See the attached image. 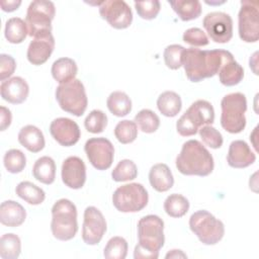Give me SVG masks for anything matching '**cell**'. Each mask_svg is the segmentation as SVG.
Returning a JSON list of instances; mask_svg holds the SVG:
<instances>
[{
  "label": "cell",
  "mask_w": 259,
  "mask_h": 259,
  "mask_svg": "<svg viewBox=\"0 0 259 259\" xmlns=\"http://www.w3.org/2000/svg\"><path fill=\"white\" fill-rule=\"evenodd\" d=\"M232 58V53L226 50L202 51L189 48L182 53V66L188 80L196 83L217 75L222 66Z\"/></svg>",
  "instance_id": "6da1fadb"
},
{
  "label": "cell",
  "mask_w": 259,
  "mask_h": 259,
  "mask_svg": "<svg viewBox=\"0 0 259 259\" xmlns=\"http://www.w3.org/2000/svg\"><path fill=\"white\" fill-rule=\"evenodd\" d=\"M139 243L135 247V259H157L164 246V222L156 214L143 217L138 223Z\"/></svg>",
  "instance_id": "7a4b0ae2"
},
{
  "label": "cell",
  "mask_w": 259,
  "mask_h": 259,
  "mask_svg": "<svg viewBox=\"0 0 259 259\" xmlns=\"http://www.w3.org/2000/svg\"><path fill=\"white\" fill-rule=\"evenodd\" d=\"M177 170L187 176H207L214 167L208 150L197 140L186 141L176 157Z\"/></svg>",
  "instance_id": "3957f363"
},
{
  "label": "cell",
  "mask_w": 259,
  "mask_h": 259,
  "mask_svg": "<svg viewBox=\"0 0 259 259\" xmlns=\"http://www.w3.org/2000/svg\"><path fill=\"white\" fill-rule=\"evenodd\" d=\"M51 231L60 241L73 239L78 232L76 205L67 198L57 200L52 207Z\"/></svg>",
  "instance_id": "277c9868"
},
{
  "label": "cell",
  "mask_w": 259,
  "mask_h": 259,
  "mask_svg": "<svg viewBox=\"0 0 259 259\" xmlns=\"http://www.w3.org/2000/svg\"><path fill=\"white\" fill-rule=\"evenodd\" d=\"M214 121V109L210 102L198 99L179 117L176 122L177 133L182 137L194 136L198 130Z\"/></svg>",
  "instance_id": "5b68a950"
},
{
  "label": "cell",
  "mask_w": 259,
  "mask_h": 259,
  "mask_svg": "<svg viewBox=\"0 0 259 259\" xmlns=\"http://www.w3.org/2000/svg\"><path fill=\"white\" fill-rule=\"evenodd\" d=\"M221 125L230 134H239L246 126V96L241 92L227 94L221 101Z\"/></svg>",
  "instance_id": "8992f818"
},
{
  "label": "cell",
  "mask_w": 259,
  "mask_h": 259,
  "mask_svg": "<svg viewBox=\"0 0 259 259\" xmlns=\"http://www.w3.org/2000/svg\"><path fill=\"white\" fill-rule=\"evenodd\" d=\"M55 13L56 8L52 1H32L27 8L25 16L28 35L35 38L52 34V21Z\"/></svg>",
  "instance_id": "52a82bcc"
},
{
  "label": "cell",
  "mask_w": 259,
  "mask_h": 259,
  "mask_svg": "<svg viewBox=\"0 0 259 259\" xmlns=\"http://www.w3.org/2000/svg\"><path fill=\"white\" fill-rule=\"evenodd\" d=\"M189 228L204 245H214L225 235L224 223L205 209L197 210L191 214Z\"/></svg>",
  "instance_id": "ba28073f"
},
{
  "label": "cell",
  "mask_w": 259,
  "mask_h": 259,
  "mask_svg": "<svg viewBox=\"0 0 259 259\" xmlns=\"http://www.w3.org/2000/svg\"><path fill=\"white\" fill-rule=\"evenodd\" d=\"M60 107L75 116H81L85 112L88 99L83 83L79 79H73L67 83L59 84L55 92Z\"/></svg>",
  "instance_id": "9c48e42d"
},
{
  "label": "cell",
  "mask_w": 259,
  "mask_h": 259,
  "mask_svg": "<svg viewBox=\"0 0 259 259\" xmlns=\"http://www.w3.org/2000/svg\"><path fill=\"white\" fill-rule=\"evenodd\" d=\"M149 195L141 183H128L119 186L112 194V203L120 212H138L146 207Z\"/></svg>",
  "instance_id": "30bf717a"
},
{
  "label": "cell",
  "mask_w": 259,
  "mask_h": 259,
  "mask_svg": "<svg viewBox=\"0 0 259 259\" xmlns=\"http://www.w3.org/2000/svg\"><path fill=\"white\" fill-rule=\"evenodd\" d=\"M240 38L245 42H256L259 39V10L257 1L242 0L238 14Z\"/></svg>",
  "instance_id": "8fae6325"
},
{
  "label": "cell",
  "mask_w": 259,
  "mask_h": 259,
  "mask_svg": "<svg viewBox=\"0 0 259 259\" xmlns=\"http://www.w3.org/2000/svg\"><path fill=\"white\" fill-rule=\"evenodd\" d=\"M86 156L91 165L97 170L110 168L114 158V148L105 138H91L84 146Z\"/></svg>",
  "instance_id": "7c38bea8"
},
{
  "label": "cell",
  "mask_w": 259,
  "mask_h": 259,
  "mask_svg": "<svg viewBox=\"0 0 259 259\" xmlns=\"http://www.w3.org/2000/svg\"><path fill=\"white\" fill-rule=\"evenodd\" d=\"M100 16L115 29L127 28L133 21V12L125 1L107 0L99 4Z\"/></svg>",
  "instance_id": "4fadbf2b"
},
{
  "label": "cell",
  "mask_w": 259,
  "mask_h": 259,
  "mask_svg": "<svg viewBox=\"0 0 259 259\" xmlns=\"http://www.w3.org/2000/svg\"><path fill=\"white\" fill-rule=\"evenodd\" d=\"M202 25L214 42L226 44L233 36V19L225 12L214 11L207 13L202 20Z\"/></svg>",
  "instance_id": "5bb4252c"
},
{
  "label": "cell",
  "mask_w": 259,
  "mask_h": 259,
  "mask_svg": "<svg viewBox=\"0 0 259 259\" xmlns=\"http://www.w3.org/2000/svg\"><path fill=\"white\" fill-rule=\"evenodd\" d=\"M106 232V222L102 212L95 206H87L84 210L82 240L87 245L100 243Z\"/></svg>",
  "instance_id": "9a60e30c"
},
{
  "label": "cell",
  "mask_w": 259,
  "mask_h": 259,
  "mask_svg": "<svg viewBox=\"0 0 259 259\" xmlns=\"http://www.w3.org/2000/svg\"><path fill=\"white\" fill-rule=\"evenodd\" d=\"M50 133L54 140L64 147L74 146L81 137L77 122L68 117L55 118L50 124Z\"/></svg>",
  "instance_id": "2e32d148"
},
{
  "label": "cell",
  "mask_w": 259,
  "mask_h": 259,
  "mask_svg": "<svg viewBox=\"0 0 259 259\" xmlns=\"http://www.w3.org/2000/svg\"><path fill=\"white\" fill-rule=\"evenodd\" d=\"M63 183L72 189H80L86 181V166L77 156H70L64 160L61 171Z\"/></svg>",
  "instance_id": "e0dca14e"
},
{
  "label": "cell",
  "mask_w": 259,
  "mask_h": 259,
  "mask_svg": "<svg viewBox=\"0 0 259 259\" xmlns=\"http://www.w3.org/2000/svg\"><path fill=\"white\" fill-rule=\"evenodd\" d=\"M255 160V153L252 152L251 148L245 141L236 140L230 144L227 155V162L230 167L236 169L246 168L252 165Z\"/></svg>",
  "instance_id": "ac0fdd59"
},
{
  "label": "cell",
  "mask_w": 259,
  "mask_h": 259,
  "mask_svg": "<svg viewBox=\"0 0 259 259\" xmlns=\"http://www.w3.org/2000/svg\"><path fill=\"white\" fill-rule=\"evenodd\" d=\"M29 87L27 82L21 77H12L3 81L0 85L1 97L12 104L24 102L28 96Z\"/></svg>",
  "instance_id": "d6986e66"
},
{
  "label": "cell",
  "mask_w": 259,
  "mask_h": 259,
  "mask_svg": "<svg viewBox=\"0 0 259 259\" xmlns=\"http://www.w3.org/2000/svg\"><path fill=\"white\" fill-rule=\"evenodd\" d=\"M55 49V38L53 34L44 37H35L29 42L26 57L30 64L39 66L45 64L51 57Z\"/></svg>",
  "instance_id": "ffe728a7"
},
{
  "label": "cell",
  "mask_w": 259,
  "mask_h": 259,
  "mask_svg": "<svg viewBox=\"0 0 259 259\" xmlns=\"http://www.w3.org/2000/svg\"><path fill=\"white\" fill-rule=\"evenodd\" d=\"M26 218L24 207L14 200H5L0 205V223L14 228L21 226Z\"/></svg>",
  "instance_id": "44dd1931"
},
{
  "label": "cell",
  "mask_w": 259,
  "mask_h": 259,
  "mask_svg": "<svg viewBox=\"0 0 259 259\" xmlns=\"http://www.w3.org/2000/svg\"><path fill=\"white\" fill-rule=\"evenodd\" d=\"M17 139L19 144L31 153L40 152L46 145L42 132L32 124H27L21 127Z\"/></svg>",
  "instance_id": "7402d4cb"
},
{
  "label": "cell",
  "mask_w": 259,
  "mask_h": 259,
  "mask_svg": "<svg viewBox=\"0 0 259 259\" xmlns=\"http://www.w3.org/2000/svg\"><path fill=\"white\" fill-rule=\"evenodd\" d=\"M149 181L151 186L158 192H166L174 184L172 172L164 163H158L152 166L149 172Z\"/></svg>",
  "instance_id": "603a6c76"
},
{
  "label": "cell",
  "mask_w": 259,
  "mask_h": 259,
  "mask_svg": "<svg viewBox=\"0 0 259 259\" xmlns=\"http://www.w3.org/2000/svg\"><path fill=\"white\" fill-rule=\"evenodd\" d=\"M51 73L59 84H63L75 79L78 73V67L73 59L64 57L53 63Z\"/></svg>",
  "instance_id": "cb8c5ba5"
},
{
  "label": "cell",
  "mask_w": 259,
  "mask_h": 259,
  "mask_svg": "<svg viewBox=\"0 0 259 259\" xmlns=\"http://www.w3.org/2000/svg\"><path fill=\"white\" fill-rule=\"evenodd\" d=\"M33 177L47 185L52 184L56 179V164L53 158L42 156L38 158L32 167Z\"/></svg>",
  "instance_id": "d4e9b609"
},
{
  "label": "cell",
  "mask_w": 259,
  "mask_h": 259,
  "mask_svg": "<svg viewBox=\"0 0 259 259\" xmlns=\"http://www.w3.org/2000/svg\"><path fill=\"white\" fill-rule=\"evenodd\" d=\"M220 82L225 86L238 85L244 78L243 67L234 58L228 60L219 71Z\"/></svg>",
  "instance_id": "484cf974"
},
{
  "label": "cell",
  "mask_w": 259,
  "mask_h": 259,
  "mask_svg": "<svg viewBox=\"0 0 259 259\" xmlns=\"http://www.w3.org/2000/svg\"><path fill=\"white\" fill-rule=\"evenodd\" d=\"M157 107L163 115L167 117H174L180 112L182 101L176 92L165 91L159 95L157 99Z\"/></svg>",
  "instance_id": "4316f807"
},
{
  "label": "cell",
  "mask_w": 259,
  "mask_h": 259,
  "mask_svg": "<svg viewBox=\"0 0 259 259\" xmlns=\"http://www.w3.org/2000/svg\"><path fill=\"white\" fill-rule=\"evenodd\" d=\"M168 3L182 21L196 19L201 14V4L197 0H169Z\"/></svg>",
  "instance_id": "83f0119b"
},
{
  "label": "cell",
  "mask_w": 259,
  "mask_h": 259,
  "mask_svg": "<svg viewBox=\"0 0 259 259\" xmlns=\"http://www.w3.org/2000/svg\"><path fill=\"white\" fill-rule=\"evenodd\" d=\"M108 110L115 116L122 117L132 110V100L128 95L122 91H113L106 100Z\"/></svg>",
  "instance_id": "f1b7e54d"
},
{
  "label": "cell",
  "mask_w": 259,
  "mask_h": 259,
  "mask_svg": "<svg viewBox=\"0 0 259 259\" xmlns=\"http://www.w3.org/2000/svg\"><path fill=\"white\" fill-rule=\"evenodd\" d=\"M15 192L21 199L32 205L42 203L46 198L45 191L30 181H22L18 183L15 188Z\"/></svg>",
  "instance_id": "f546056e"
},
{
  "label": "cell",
  "mask_w": 259,
  "mask_h": 259,
  "mask_svg": "<svg viewBox=\"0 0 259 259\" xmlns=\"http://www.w3.org/2000/svg\"><path fill=\"white\" fill-rule=\"evenodd\" d=\"M28 34L26 22L19 17L9 18L5 23L4 35L10 44L22 42Z\"/></svg>",
  "instance_id": "4dcf8cb0"
},
{
  "label": "cell",
  "mask_w": 259,
  "mask_h": 259,
  "mask_svg": "<svg viewBox=\"0 0 259 259\" xmlns=\"http://www.w3.org/2000/svg\"><path fill=\"white\" fill-rule=\"evenodd\" d=\"M189 201L178 193H172L164 201V210L171 218H181L187 213Z\"/></svg>",
  "instance_id": "1f68e13d"
},
{
  "label": "cell",
  "mask_w": 259,
  "mask_h": 259,
  "mask_svg": "<svg viewBox=\"0 0 259 259\" xmlns=\"http://www.w3.org/2000/svg\"><path fill=\"white\" fill-rule=\"evenodd\" d=\"M21 252V242L17 235L8 233L0 239V257L2 259H16Z\"/></svg>",
  "instance_id": "d6a6232c"
},
{
  "label": "cell",
  "mask_w": 259,
  "mask_h": 259,
  "mask_svg": "<svg viewBox=\"0 0 259 259\" xmlns=\"http://www.w3.org/2000/svg\"><path fill=\"white\" fill-rule=\"evenodd\" d=\"M136 124L146 134L155 133L160 126L159 116L151 109H142L135 115Z\"/></svg>",
  "instance_id": "836d02e7"
},
{
  "label": "cell",
  "mask_w": 259,
  "mask_h": 259,
  "mask_svg": "<svg viewBox=\"0 0 259 259\" xmlns=\"http://www.w3.org/2000/svg\"><path fill=\"white\" fill-rule=\"evenodd\" d=\"M138 176L137 165L130 159H123L117 163L111 172V177L115 182L134 180Z\"/></svg>",
  "instance_id": "e575fe53"
},
{
  "label": "cell",
  "mask_w": 259,
  "mask_h": 259,
  "mask_svg": "<svg viewBox=\"0 0 259 259\" xmlns=\"http://www.w3.org/2000/svg\"><path fill=\"white\" fill-rule=\"evenodd\" d=\"M114 136L119 143L131 144L138 137V125L133 120H120L114 127Z\"/></svg>",
  "instance_id": "d590c367"
},
{
  "label": "cell",
  "mask_w": 259,
  "mask_h": 259,
  "mask_svg": "<svg viewBox=\"0 0 259 259\" xmlns=\"http://www.w3.org/2000/svg\"><path fill=\"white\" fill-rule=\"evenodd\" d=\"M127 242L119 236L112 237L108 240L104 250L103 256L107 259H124L127 255Z\"/></svg>",
  "instance_id": "8d00e7d4"
},
{
  "label": "cell",
  "mask_w": 259,
  "mask_h": 259,
  "mask_svg": "<svg viewBox=\"0 0 259 259\" xmlns=\"http://www.w3.org/2000/svg\"><path fill=\"white\" fill-rule=\"evenodd\" d=\"M3 164L5 169L12 174L20 173L26 165V158L23 152L18 149L8 150L3 158Z\"/></svg>",
  "instance_id": "74e56055"
},
{
  "label": "cell",
  "mask_w": 259,
  "mask_h": 259,
  "mask_svg": "<svg viewBox=\"0 0 259 259\" xmlns=\"http://www.w3.org/2000/svg\"><path fill=\"white\" fill-rule=\"evenodd\" d=\"M107 125L106 114L99 109H93L86 116L84 120V126L87 132L91 134H100Z\"/></svg>",
  "instance_id": "f35d334b"
},
{
  "label": "cell",
  "mask_w": 259,
  "mask_h": 259,
  "mask_svg": "<svg viewBox=\"0 0 259 259\" xmlns=\"http://www.w3.org/2000/svg\"><path fill=\"white\" fill-rule=\"evenodd\" d=\"M185 48L180 45H169L165 48L163 58L165 65L171 70H177L182 66V53Z\"/></svg>",
  "instance_id": "ab89813d"
},
{
  "label": "cell",
  "mask_w": 259,
  "mask_h": 259,
  "mask_svg": "<svg viewBox=\"0 0 259 259\" xmlns=\"http://www.w3.org/2000/svg\"><path fill=\"white\" fill-rule=\"evenodd\" d=\"M135 8L138 15L146 20H151L157 17L160 12L161 4L158 0H147V1H136Z\"/></svg>",
  "instance_id": "60d3db41"
},
{
  "label": "cell",
  "mask_w": 259,
  "mask_h": 259,
  "mask_svg": "<svg viewBox=\"0 0 259 259\" xmlns=\"http://www.w3.org/2000/svg\"><path fill=\"white\" fill-rule=\"evenodd\" d=\"M199 136L202 142L211 149H219L223 146V136L222 134L210 124L203 125L199 130Z\"/></svg>",
  "instance_id": "b9f144b4"
},
{
  "label": "cell",
  "mask_w": 259,
  "mask_h": 259,
  "mask_svg": "<svg viewBox=\"0 0 259 259\" xmlns=\"http://www.w3.org/2000/svg\"><path fill=\"white\" fill-rule=\"evenodd\" d=\"M183 41L193 47L207 46L209 40L205 32L198 27H190L183 33Z\"/></svg>",
  "instance_id": "7bdbcfd3"
},
{
  "label": "cell",
  "mask_w": 259,
  "mask_h": 259,
  "mask_svg": "<svg viewBox=\"0 0 259 259\" xmlns=\"http://www.w3.org/2000/svg\"><path fill=\"white\" fill-rule=\"evenodd\" d=\"M16 62L13 57L6 54L0 55V80L3 82L14 73Z\"/></svg>",
  "instance_id": "ee69618b"
},
{
  "label": "cell",
  "mask_w": 259,
  "mask_h": 259,
  "mask_svg": "<svg viewBox=\"0 0 259 259\" xmlns=\"http://www.w3.org/2000/svg\"><path fill=\"white\" fill-rule=\"evenodd\" d=\"M12 120V115L10 110L5 107V106H1L0 107V123H1V131H5L11 123Z\"/></svg>",
  "instance_id": "f6af8a7d"
},
{
  "label": "cell",
  "mask_w": 259,
  "mask_h": 259,
  "mask_svg": "<svg viewBox=\"0 0 259 259\" xmlns=\"http://www.w3.org/2000/svg\"><path fill=\"white\" fill-rule=\"evenodd\" d=\"M21 5V1L20 0H2L0 2V6L1 9L5 12H12L15 11L16 9H18V7Z\"/></svg>",
  "instance_id": "bcb514c9"
},
{
  "label": "cell",
  "mask_w": 259,
  "mask_h": 259,
  "mask_svg": "<svg viewBox=\"0 0 259 259\" xmlns=\"http://www.w3.org/2000/svg\"><path fill=\"white\" fill-rule=\"evenodd\" d=\"M165 258H187L186 254H184L181 250H177V249H173L170 252H168L165 256Z\"/></svg>",
  "instance_id": "7dc6e473"
}]
</instances>
